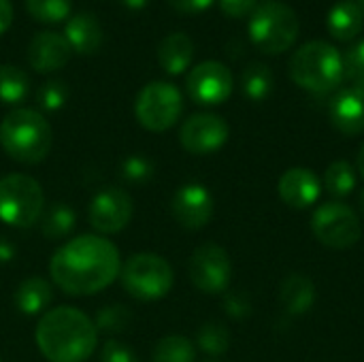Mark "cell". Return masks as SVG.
I'll return each mask as SVG.
<instances>
[{
    "label": "cell",
    "mask_w": 364,
    "mask_h": 362,
    "mask_svg": "<svg viewBox=\"0 0 364 362\" xmlns=\"http://www.w3.org/2000/svg\"><path fill=\"white\" fill-rule=\"evenodd\" d=\"M119 250L100 235L75 237L49 260L53 284L70 297H85L105 290L119 277Z\"/></svg>",
    "instance_id": "cell-1"
},
{
    "label": "cell",
    "mask_w": 364,
    "mask_h": 362,
    "mask_svg": "<svg viewBox=\"0 0 364 362\" xmlns=\"http://www.w3.org/2000/svg\"><path fill=\"white\" fill-rule=\"evenodd\" d=\"M36 346L49 362H85L98 346L94 320L77 307H55L36 324Z\"/></svg>",
    "instance_id": "cell-2"
},
{
    "label": "cell",
    "mask_w": 364,
    "mask_h": 362,
    "mask_svg": "<svg viewBox=\"0 0 364 362\" xmlns=\"http://www.w3.org/2000/svg\"><path fill=\"white\" fill-rule=\"evenodd\" d=\"M53 132L43 113L13 109L0 122V145L9 158L21 164H38L51 151Z\"/></svg>",
    "instance_id": "cell-3"
},
{
    "label": "cell",
    "mask_w": 364,
    "mask_h": 362,
    "mask_svg": "<svg viewBox=\"0 0 364 362\" xmlns=\"http://www.w3.org/2000/svg\"><path fill=\"white\" fill-rule=\"evenodd\" d=\"M343 58L326 41L303 45L290 60V77L309 92H331L343 79Z\"/></svg>",
    "instance_id": "cell-4"
},
{
    "label": "cell",
    "mask_w": 364,
    "mask_h": 362,
    "mask_svg": "<svg viewBox=\"0 0 364 362\" xmlns=\"http://www.w3.org/2000/svg\"><path fill=\"white\" fill-rule=\"evenodd\" d=\"M299 36V17L296 13L277 0H267L258 4L250 17V38L252 43L269 53H282L294 45Z\"/></svg>",
    "instance_id": "cell-5"
},
{
    "label": "cell",
    "mask_w": 364,
    "mask_h": 362,
    "mask_svg": "<svg viewBox=\"0 0 364 362\" xmlns=\"http://www.w3.org/2000/svg\"><path fill=\"white\" fill-rule=\"evenodd\" d=\"M45 211V192L41 183L21 173L0 177V222L13 228L34 226Z\"/></svg>",
    "instance_id": "cell-6"
},
{
    "label": "cell",
    "mask_w": 364,
    "mask_h": 362,
    "mask_svg": "<svg viewBox=\"0 0 364 362\" xmlns=\"http://www.w3.org/2000/svg\"><path fill=\"white\" fill-rule=\"evenodd\" d=\"M124 290L139 301H158L173 288V267L166 258L151 252L130 256L119 271Z\"/></svg>",
    "instance_id": "cell-7"
},
{
    "label": "cell",
    "mask_w": 364,
    "mask_h": 362,
    "mask_svg": "<svg viewBox=\"0 0 364 362\" xmlns=\"http://www.w3.org/2000/svg\"><path fill=\"white\" fill-rule=\"evenodd\" d=\"M183 111L181 92L166 81L147 83L134 102V115L139 124L149 132H164L173 128Z\"/></svg>",
    "instance_id": "cell-8"
},
{
    "label": "cell",
    "mask_w": 364,
    "mask_h": 362,
    "mask_svg": "<svg viewBox=\"0 0 364 362\" xmlns=\"http://www.w3.org/2000/svg\"><path fill=\"white\" fill-rule=\"evenodd\" d=\"M311 230L318 241L333 250H348L358 243L363 228L354 209L343 203H326L316 209Z\"/></svg>",
    "instance_id": "cell-9"
},
{
    "label": "cell",
    "mask_w": 364,
    "mask_h": 362,
    "mask_svg": "<svg viewBox=\"0 0 364 362\" xmlns=\"http://www.w3.org/2000/svg\"><path fill=\"white\" fill-rule=\"evenodd\" d=\"M188 275L190 282L205 294L226 292L232 277V265L226 250L215 243L196 247L188 262Z\"/></svg>",
    "instance_id": "cell-10"
},
{
    "label": "cell",
    "mask_w": 364,
    "mask_h": 362,
    "mask_svg": "<svg viewBox=\"0 0 364 362\" xmlns=\"http://www.w3.org/2000/svg\"><path fill=\"white\" fill-rule=\"evenodd\" d=\"M134 215V203L128 192L109 186L102 188L90 203L87 209V220L90 226L102 235H115L124 230Z\"/></svg>",
    "instance_id": "cell-11"
},
{
    "label": "cell",
    "mask_w": 364,
    "mask_h": 362,
    "mask_svg": "<svg viewBox=\"0 0 364 362\" xmlns=\"http://www.w3.org/2000/svg\"><path fill=\"white\" fill-rule=\"evenodd\" d=\"M186 87L190 98L198 105H222L232 94V73L226 64L207 60L190 70Z\"/></svg>",
    "instance_id": "cell-12"
},
{
    "label": "cell",
    "mask_w": 364,
    "mask_h": 362,
    "mask_svg": "<svg viewBox=\"0 0 364 362\" xmlns=\"http://www.w3.org/2000/svg\"><path fill=\"white\" fill-rule=\"evenodd\" d=\"M181 147L194 156H207L218 151L228 141V124L215 113L190 115L179 130Z\"/></svg>",
    "instance_id": "cell-13"
},
{
    "label": "cell",
    "mask_w": 364,
    "mask_h": 362,
    "mask_svg": "<svg viewBox=\"0 0 364 362\" xmlns=\"http://www.w3.org/2000/svg\"><path fill=\"white\" fill-rule=\"evenodd\" d=\"M171 213L183 228L200 230L213 215V196L200 183H186L173 194Z\"/></svg>",
    "instance_id": "cell-14"
},
{
    "label": "cell",
    "mask_w": 364,
    "mask_h": 362,
    "mask_svg": "<svg viewBox=\"0 0 364 362\" xmlns=\"http://www.w3.org/2000/svg\"><path fill=\"white\" fill-rule=\"evenodd\" d=\"M70 45L64 34L45 30L38 32L28 45V62L38 73H53L68 64L70 60Z\"/></svg>",
    "instance_id": "cell-15"
},
{
    "label": "cell",
    "mask_w": 364,
    "mask_h": 362,
    "mask_svg": "<svg viewBox=\"0 0 364 362\" xmlns=\"http://www.w3.org/2000/svg\"><path fill=\"white\" fill-rule=\"evenodd\" d=\"M333 126L350 137L364 132V90L352 85L337 92L331 100Z\"/></svg>",
    "instance_id": "cell-16"
},
{
    "label": "cell",
    "mask_w": 364,
    "mask_h": 362,
    "mask_svg": "<svg viewBox=\"0 0 364 362\" xmlns=\"http://www.w3.org/2000/svg\"><path fill=\"white\" fill-rule=\"evenodd\" d=\"M279 196L292 209H307L320 198V179L314 171L294 166L286 171L279 179Z\"/></svg>",
    "instance_id": "cell-17"
},
{
    "label": "cell",
    "mask_w": 364,
    "mask_h": 362,
    "mask_svg": "<svg viewBox=\"0 0 364 362\" xmlns=\"http://www.w3.org/2000/svg\"><path fill=\"white\" fill-rule=\"evenodd\" d=\"M64 38L77 53H94L102 45V26L90 13H77L64 28Z\"/></svg>",
    "instance_id": "cell-18"
},
{
    "label": "cell",
    "mask_w": 364,
    "mask_h": 362,
    "mask_svg": "<svg viewBox=\"0 0 364 362\" xmlns=\"http://www.w3.org/2000/svg\"><path fill=\"white\" fill-rule=\"evenodd\" d=\"M279 303L290 316L307 314L316 303V286L307 275L292 273L279 286Z\"/></svg>",
    "instance_id": "cell-19"
},
{
    "label": "cell",
    "mask_w": 364,
    "mask_h": 362,
    "mask_svg": "<svg viewBox=\"0 0 364 362\" xmlns=\"http://www.w3.org/2000/svg\"><path fill=\"white\" fill-rule=\"evenodd\" d=\"M53 301V288L47 280L32 275L23 280L15 290V307L23 316H41Z\"/></svg>",
    "instance_id": "cell-20"
},
{
    "label": "cell",
    "mask_w": 364,
    "mask_h": 362,
    "mask_svg": "<svg viewBox=\"0 0 364 362\" xmlns=\"http://www.w3.org/2000/svg\"><path fill=\"white\" fill-rule=\"evenodd\" d=\"M194 58V43L188 34L175 32L158 45V62L168 75H181Z\"/></svg>",
    "instance_id": "cell-21"
},
{
    "label": "cell",
    "mask_w": 364,
    "mask_h": 362,
    "mask_svg": "<svg viewBox=\"0 0 364 362\" xmlns=\"http://www.w3.org/2000/svg\"><path fill=\"white\" fill-rule=\"evenodd\" d=\"M328 32L337 41H352L354 36L360 34L364 26V13L350 0L337 2L331 13H328Z\"/></svg>",
    "instance_id": "cell-22"
},
{
    "label": "cell",
    "mask_w": 364,
    "mask_h": 362,
    "mask_svg": "<svg viewBox=\"0 0 364 362\" xmlns=\"http://www.w3.org/2000/svg\"><path fill=\"white\" fill-rule=\"evenodd\" d=\"M75 224H77V215L64 203L51 205L41 215V230H43V237L49 241H60V239L68 237L73 233Z\"/></svg>",
    "instance_id": "cell-23"
},
{
    "label": "cell",
    "mask_w": 364,
    "mask_h": 362,
    "mask_svg": "<svg viewBox=\"0 0 364 362\" xmlns=\"http://www.w3.org/2000/svg\"><path fill=\"white\" fill-rule=\"evenodd\" d=\"M30 94L28 75L11 64H0V102L19 105Z\"/></svg>",
    "instance_id": "cell-24"
},
{
    "label": "cell",
    "mask_w": 364,
    "mask_h": 362,
    "mask_svg": "<svg viewBox=\"0 0 364 362\" xmlns=\"http://www.w3.org/2000/svg\"><path fill=\"white\" fill-rule=\"evenodd\" d=\"M196 361V348L188 337L181 335H168L162 337L154 350L151 362H194Z\"/></svg>",
    "instance_id": "cell-25"
},
{
    "label": "cell",
    "mask_w": 364,
    "mask_h": 362,
    "mask_svg": "<svg viewBox=\"0 0 364 362\" xmlns=\"http://www.w3.org/2000/svg\"><path fill=\"white\" fill-rule=\"evenodd\" d=\"M275 85V77L271 73V68L267 64L260 62H252L245 70H243V92L247 98L252 100H267L273 92Z\"/></svg>",
    "instance_id": "cell-26"
},
{
    "label": "cell",
    "mask_w": 364,
    "mask_h": 362,
    "mask_svg": "<svg viewBox=\"0 0 364 362\" xmlns=\"http://www.w3.org/2000/svg\"><path fill=\"white\" fill-rule=\"evenodd\" d=\"M324 186L333 196H348L354 188H356V173L354 166L346 160H337L333 162L326 173H324Z\"/></svg>",
    "instance_id": "cell-27"
},
{
    "label": "cell",
    "mask_w": 364,
    "mask_h": 362,
    "mask_svg": "<svg viewBox=\"0 0 364 362\" xmlns=\"http://www.w3.org/2000/svg\"><path fill=\"white\" fill-rule=\"evenodd\" d=\"M130 324H132V312L126 305H107L94 318L96 331L107 333V335L126 333Z\"/></svg>",
    "instance_id": "cell-28"
},
{
    "label": "cell",
    "mask_w": 364,
    "mask_h": 362,
    "mask_svg": "<svg viewBox=\"0 0 364 362\" xmlns=\"http://www.w3.org/2000/svg\"><path fill=\"white\" fill-rule=\"evenodd\" d=\"M196 344L203 352L211 356H222L230 348V333L220 322H207L200 326L196 335Z\"/></svg>",
    "instance_id": "cell-29"
},
{
    "label": "cell",
    "mask_w": 364,
    "mask_h": 362,
    "mask_svg": "<svg viewBox=\"0 0 364 362\" xmlns=\"http://www.w3.org/2000/svg\"><path fill=\"white\" fill-rule=\"evenodd\" d=\"M73 0H26L28 13L43 21V23H55L68 17Z\"/></svg>",
    "instance_id": "cell-30"
},
{
    "label": "cell",
    "mask_w": 364,
    "mask_h": 362,
    "mask_svg": "<svg viewBox=\"0 0 364 362\" xmlns=\"http://www.w3.org/2000/svg\"><path fill=\"white\" fill-rule=\"evenodd\" d=\"M68 100V85L62 79H49L45 81L36 92V102L43 111H60Z\"/></svg>",
    "instance_id": "cell-31"
},
{
    "label": "cell",
    "mask_w": 364,
    "mask_h": 362,
    "mask_svg": "<svg viewBox=\"0 0 364 362\" xmlns=\"http://www.w3.org/2000/svg\"><path fill=\"white\" fill-rule=\"evenodd\" d=\"M122 177L130 183H145L154 177V164L145 156H130L122 162Z\"/></svg>",
    "instance_id": "cell-32"
},
{
    "label": "cell",
    "mask_w": 364,
    "mask_h": 362,
    "mask_svg": "<svg viewBox=\"0 0 364 362\" xmlns=\"http://www.w3.org/2000/svg\"><path fill=\"white\" fill-rule=\"evenodd\" d=\"M343 70L356 87L364 90V41L348 49L343 58Z\"/></svg>",
    "instance_id": "cell-33"
},
{
    "label": "cell",
    "mask_w": 364,
    "mask_h": 362,
    "mask_svg": "<svg viewBox=\"0 0 364 362\" xmlns=\"http://www.w3.org/2000/svg\"><path fill=\"white\" fill-rule=\"evenodd\" d=\"M100 362H139V358H136V354L128 346L111 339V341H107L102 346Z\"/></svg>",
    "instance_id": "cell-34"
},
{
    "label": "cell",
    "mask_w": 364,
    "mask_h": 362,
    "mask_svg": "<svg viewBox=\"0 0 364 362\" xmlns=\"http://www.w3.org/2000/svg\"><path fill=\"white\" fill-rule=\"evenodd\" d=\"M224 309H226V314H228L230 318L241 320V318L250 316L252 305H250V299H247L243 292H228V294L224 297Z\"/></svg>",
    "instance_id": "cell-35"
},
{
    "label": "cell",
    "mask_w": 364,
    "mask_h": 362,
    "mask_svg": "<svg viewBox=\"0 0 364 362\" xmlns=\"http://www.w3.org/2000/svg\"><path fill=\"white\" fill-rule=\"evenodd\" d=\"M220 6L230 17H247L258 6V0H220Z\"/></svg>",
    "instance_id": "cell-36"
},
{
    "label": "cell",
    "mask_w": 364,
    "mask_h": 362,
    "mask_svg": "<svg viewBox=\"0 0 364 362\" xmlns=\"http://www.w3.org/2000/svg\"><path fill=\"white\" fill-rule=\"evenodd\" d=\"M179 13H203L211 6L213 0H166Z\"/></svg>",
    "instance_id": "cell-37"
},
{
    "label": "cell",
    "mask_w": 364,
    "mask_h": 362,
    "mask_svg": "<svg viewBox=\"0 0 364 362\" xmlns=\"http://www.w3.org/2000/svg\"><path fill=\"white\" fill-rule=\"evenodd\" d=\"M13 21V4L11 0H0V34L11 28Z\"/></svg>",
    "instance_id": "cell-38"
},
{
    "label": "cell",
    "mask_w": 364,
    "mask_h": 362,
    "mask_svg": "<svg viewBox=\"0 0 364 362\" xmlns=\"http://www.w3.org/2000/svg\"><path fill=\"white\" fill-rule=\"evenodd\" d=\"M13 258H15V245L6 237H0V265H6Z\"/></svg>",
    "instance_id": "cell-39"
},
{
    "label": "cell",
    "mask_w": 364,
    "mask_h": 362,
    "mask_svg": "<svg viewBox=\"0 0 364 362\" xmlns=\"http://www.w3.org/2000/svg\"><path fill=\"white\" fill-rule=\"evenodd\" d=\"M124 2V6H128L130 11H141L145 4H147V0H122Z\"/></svg>",
    "instance_id": "cell-40"
},
{
    "label": "cell",
    "mask_w": 364,
    "mask_h": 362,
    "mask_svg": "<svg viewBox=\"0 0 364 362\" xmlns=\"http://www.w3.org/2000/svg\"><path fill=\"white\" fill-rule=\"evenodd\" d=\"M358 171L363 173L364 177V145L360 147V151H358Z\"/></svg>",
    "instance_id": "cell-41"
},
{
    "label": "cell",
    "mask_w": 364,
    "mask_h": 362,
    "mask_svg": "<svg viewBox=\"0 0 364 362\" xmlns=\"http://www.w3.org/2000/svg\"><path fill=\"white\" fill-rule=\"evenodd\" d=\"M350 2H354V4H356V6H358V9L364 13V0H350Z\"/></svg>",
    "instance_id": "cell-42"
},
{
    "label": "cell",
    "mask_w": 364,
    "mask_h": 362,
    "mask_svg": "<svg viewBox=\"0 0 364 362\" xmlns=\"http://www.w3.org/2000/svg\"><path fill=\"white\" fill-rule=\"evenodd\" d=\"M360 211H363V215H364V190L360 192Z\"/></svg>",
    "instance_id": "cell-43"
},
{
    "label": "cell",
    "mask_w": 364,
    "mask_h": 362,
    "mask_svg": "<svg viewBox=\"0 0 364 362\" xmlns=\"http://www.w3.org/2000/svg\"><path fill=\"white\" fill-rule=\"evenodd\" d=\"M209 362H215V361H209Z\"/></svg>",
    "instance_id": "cell-44"
},
{
    "label": "cell",
    "mask_w": 364,
    "mask_h": 362,
    "mask_svg": "<svg viewBox=\"0 0 364 362\" xmlns=\"http://www.w3.org/2000/svg\"><path fill=\"white\" fill-rule=\"evenodd\" d=\"M0 362H2V361H0Z\"/></svg>",
    "instance_id": "cell-45"
}]
</instances>
